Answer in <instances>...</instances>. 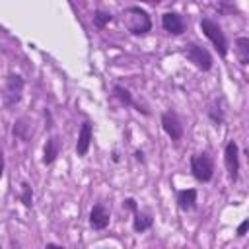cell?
Returning a JSON list of instances; mask_svg holds the SVG:
<instances>
[{
	"label": "cell",
	"instance_id": "cell-1",
	"mask_svg": "<svg viewBox=\"0 0 249 249\" xmlns=\"http://www.w3.org/2000/svg\"><path fill=\"white\" fill-rule=\"evenodd\" d=\"M123 21L126 25V29L134 35H144L152 29V19H150V14L140 8V6H128L124 8L123 12Z\"/></svg>",
	"mask_w": 249,
	"mask_h": 249
},
{
	"label": "cell",
	"instance_id": "cell-2",
	"mask_svg": "<svg viewBox=\"0 0 249 249\" xmlns=\"http://www.w3.org/2000/svg\"><path fill=\"white\" fill-rule=\"evenodd\" d=\"M200 29H202V33L212 41V45L216 47L218 54H220V56H226V54H228V41H226V35H224V31H222V27H220L216 21H212V19H208V18H202V19H200Z\"/></svg>",
	"mask_w": 249,
	"mask_h": 249
},
{
	"label": "cell",
	"instance_id": "cell-3",
	"mask_svg": "<svg viewBox=\"0 0 249 249\" xmlns=\"http://www.w3.org/2000/svg\"><path fill=\"white\" fill-rule=\"evenodd\" d=\"M23 78L18 76V74H10L6 78V84H4V93H2V99H4V107L6 109H12L16 103H19L21 99V93H23Z\"/></svg>",
	"mask_w": 249,
	"mask_h": 249
},
{
	"label": "cell",
	"instance_id": "cell-4",
	"mask_svg": "<svg viewBox=\"0 0 249 249\" xmlns=\"http://www.w3.org/2000/svg\"><path fill=\"white\" fill-rule=\"evenodd\" d=\"M191 171L195 175L196 181L200 183H208L214 175V163L212 158L208 154H196L191 158Z\"/></svg>",
	"mask_w": 249,
	"mask_h": 249
},
{
	"label": "cell",
	"instance_id": "cell-5",
	"mask_svg": "<svg viewBox=\"0 0 249 249\" xmlns=\"http://www.w3.org/2000/svg\"><path fill=\"white\" fill-rule=\"evenodd\" d=\"M185 56L202 72H208L212 68V54L204 47H200L196 43H189L185 47Z\"/></svg>",
	"mask_w": 249,
	"mask_h": 249
},
{
	"label": "cell",
	"instance_id": "cell-6",
	"mask_svg": "<svg viewBox=\"0 0 249 249\" xmlns=\"http://www.w3.org/2000/svg\"><path fill=\"white\" fill-rule=\"evenodd\" d=\"M161 126L167 132V136H171V140H181L183 136V124L177 117L175 111H165L161 115Z\"/></svg>",
	"mask_w": 249,
	"mask_h": 249
},
{
	"label": "cell",
	"instance_id": "cell-7",
	"mask_svg": "<svg viewBox=\"0 0 249 249\" xmlns=\"http://www.w3.org/2000/svg\"><path fill=\"white\" fill-rule=\"evenodd\" d=\"M224 161H226V167H228V173L230 177L235 181L237 179V171H239V148L233 140H230L226 144V150H224Z\"/></svg>",
	"mask_w": 249,
	"mask_h": 249
},
{
	"label": "cell",
	"instance_id": "cell-8",
	"mask_svg": "<svg viewBox=\"0 0 249 249\" xmlns=\"http://www.w3.org/2000/svg\"><path fill=\"white\" fill-rule=\"evenodd\" d=\"M161 25L167 33H173V35H181L185 31V21L183 18L177 14V12H167L161 16Z\"/></svg>",
	"mask_w": 249,
	"mask_h": 249
},
{
	"label": "cell",
	"instance_id": "cell-9",
	"mask_svg": "<svg viewBox=\"0 0 249 249\" xmlns=\"http://www.w3.org/2000/svg\"><path fill=\"white\" fill-rule=\"evenodd\" d=\"M89 224L93 230H105L109 226V212L103 204H95L89 212Z\"/></svg>",
	"mask_w": 249,
	"mask_h": 249
},
{
	"label": "cell",
	"instance_id": "cell-10",
	"mask_svg": "<svg viewBox=\"0 0 249 249\" xmlns=\"http://www.w3.org/2000/svg\"><path fill=\"white\" fill-rule=\"evenodd\" d=\"M89 144H91V124L86 121V123H82L80 132H78V144H76L78 156H86L89 150Z\"/></svg>",
	"mask_w": 249,
	"mask_h": 249
},
{
	"label": "cell",
	"instance_id": "cell-11",
	"mask_svg": "<svg viewBox=\"0 0 249 249\" xmlns=\"http://www.w3.org/2000/svg\"><path fill=\"white\" fill-rule=\"evenodd\" d=\"M177 202L181 210H193L196 204V191L195 189H185L177 193Z\"/></svg>",
	"mask_w": 249,
	"mask_h": 249
},
{
	"label": "cell",
	"instance_id": "cell-12",
	"mask_svg": "<svg viewBox=\"0 0 249 249\" xmlns=\"http://www.w3.org/2000/svg\"><path fill=\"white\" fill-rule=\"evenodd\" d=\"M58 150H60V142H58V138H56V136H51V138L47 140V144H45V156H43V161H45V163H53V161L56 160V156H58Z\"/></svg>",
	"mask_w": 249,
	"mask_h": 249
},
{
	"label": "cell",
	"instance_id": "cell-13",
	"mask_svg": "<svg viewBox=\"0 0 249 249\" xmlns=\"http://www.w3.org/2000/svg\"><path fill=\"white\" fill-rule=\"evenodd\" d=\"M152 226V216L148 212H134V222H132V228L134 231H146L148 228Z\"/></svg>",
	"mask_w": 249,
	"mask_h": 249
},
{
	"label": "cell",
	"instance_id": "cell-14",
	"mask_svg": "<svg viewBox=\"0 0 249 249\" xmlns=\"http://www.w3.org/2000/svg\"><path fill=\"white\" fill-rule=\"evenodd\" d=\"M235 53L243 64L249 62V39L247 37H237L235 39Z\"/></svg>",
	"mask_w": 249,
	"mask_h": 249
},
{
	"label": "cell",
	"instance_id": "cell-15",
	"mask_svg": "<svg viewBox=\"0 0 249 249\" xmlns=\"http://www.w3.org/2000/svg\"><path fill=\"white\" fill-rule=\"evenodd\" d=\"M111 19H113V16H111V14H107V12L97 10V12L93 14V23H95V27H99V29H103Z\"/></svg>",
	"mask_w": 249,
	"mask_h": 249
},
{
	"label": "cell",
	"instance_id": "cell-16",
	"mask_svg": "<svg viewBox=\"0 0 249 249\" xmlns=\"http://www.w3.org/2000/svg\"><path fill=\"white\" fill-rule=\"evenodd\" d=\"M14 134L19 136L21 140H27L29 138V132H27V124H25V119H19L14 126Z\"/></svg>",
	"mask_w": 249,
	"mask_h": 249
},
{
	"label": "cell",
	"instance_id": "cell-17",
	"mask_svg": "<svg viewBox=\"0 0 249 249\" xmlns=\"http://www.w3.org/2000/svg\"><path fill=\"white\" fill-rule=\"evenodd\" d=\"M115 95L121 99V103H124V105H134V103H132V97H130V93H128L124 88H121V86H115Z\"/></svg>",
	"mask_w": 249,
	"mask_h": 249
},
{
	"label": "cell",
	"instance_id": "cell-18",
	"mask_svg": "<svg viewBox=\"0 0 249 249\" xmlns=\"http://www.w3.org/2000/svg\"><path fill=\"white\" fill-rule=\"evenodd\" d=\"M21 202L25 206H31V198H33V193H31V187L27 183H21Z\"/></svg>",
	"mask_w": 249,
	"mask_h": 249
},
{
	"label": "cell",
	"instance_id": "cell-19",
	"mask_svg": "<svg viewBox=\"0 0 249 249\" xmlns=\"http://www.w3.org/2000/svg\"><path fill=\"white\" fill-rule=\"evenodd\" d=\"M247 230H249V220H243V222L237 226V235H245Z\"/></svg>",
	"mask_w": 249,
	"mask_h": 249
},
{
	"label": "cell",
	"instance_id": "cell-20",
	"mask_svg": "<svg viewBox=\"0 0 249 249\" xmlns=\"http://www.w3.org/2000/svg\"><path fill=\"white\" fill-rule=\"evenodd\" d=\"M123 204H124L126 208H130V210H134V212H136V202H134L132 198H126V200H124Z\"/></svg>",
	"mask_w": 249,
	"mask_h": 249
},
{
	"label": "cell",
	"instance_id": "cell-21",
	"mask_svg": "<svg viewBox=\"0 0 249 249\" xmlns=\"http://www.w3.org/2000/svg\"><path fill=\"white\" fill-rule=\"evenodd\" d=\"M45 249H64V247H60V245H54V243H47V247Z\"/></svg>",
	"mask_w": 249,
	"mask_h": 249
}]
</instances>
